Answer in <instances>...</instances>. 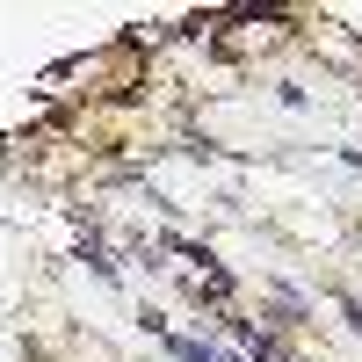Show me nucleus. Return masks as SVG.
<instances>
[{
	"mask_svg": "<svg viewBox=\"0 0 362 362\" xmlns=\"http://www.w3.org/2000/svg\"><path fill=\"white\" fill-rule=\"evenodd\" d=\"M297 44V15L290 8H232L225 15V29L210 37V58L218 66H261V58H276V51H290Z\"/></svg>",
	"mask_w": 362,
	"mask_h": 362,
	"instance_id": "nucleus-1",
	"label": "nucleus"
},
{
	"mask_svg": "<svg viewBox=\"0 0 362 362\" xmlns=\"http://www.w3.org/2000/svg\"><path fill=\"white\" fill-rule=\"evenodd\" d=\"M138 326H145V334H153V341H167V334H174V326H167V312H160V305H138Z\"/></svg>",
	"mask_w": 362,
	"mask_h": 362,
	"instance_id": "nucleus-2",
	"label": "nucleus"
},
{
	"mask_svg": "<svg viewBox=\"0 0 362 362\" xmlns=\"http://www.w3.org/2000/svg\"><path fill=\"white\" fill-rule=\"evenodd\" d=\"M276 102H283V109H312V95H305L297 80H276Z\"/></svg>",
	"mask_w": 362,
	"mask_h": 362,
	"instance_id": "nucleus-3",
	"label": "nucleus"
},
{
	"mask_svg": "<svg viewBox=\"0 0 362 362\" xmlns=\"http://www.w3.org/2000/svg\"><path fill=\"white\" fill-rule=\"evenodd\" d=\"M341 312H348V326L362 334V297H355V290H341Z\"/></svg>",
	"mask_w": 362,
	"mask_h": 362,
	"instance_id": "nucleus-4",
	"label": "nucleus"
},
{
	"mask_svg": "<svg viewBox=\"0 0 362 362\" xmlns=\"http://www.w3.org/2000/svg\"><path fill=\"white\" fill-rule=\"evenodd\" d=\"M334 153H341V167H355V174H362V145H334Z\"/></svg>",
	"mask_w": 362,
	"mask_h": 362,
	"instance_id": "nucleus-5",
	"label": "nucleus"
}]
</instances>
